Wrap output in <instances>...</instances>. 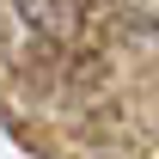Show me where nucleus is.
Wrapping results in <instances>:
<instances>
[{
	"label": "nucleus",
	"instance_id": "f257e3e1",
	"mask_svg": "<svg viewBox=\"0 0 159 159\" xmlns=\"http://www.w3.org/2000/svg\"><path fill=\"white\" fill-rule=\"evenodd\" d=\"M19 12L49 49H98V31L80 0H19Z\"/></svg>",
	"mask_w": 159,
	"mask_h": 159
}]
</instances>
